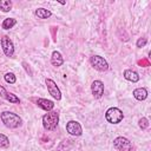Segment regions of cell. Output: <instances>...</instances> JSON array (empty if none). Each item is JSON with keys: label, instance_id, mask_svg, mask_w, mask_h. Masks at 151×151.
<instances>
[{"label": "cell", "instance_id": "obj_24", "mask_svg": "<svg viewBox=\"0 0 151 151\" xmlns=\"http://www.w3.org/2000/svg\"><path fill=\"white\" fill-rule=\"evenodd\" d=\"M6 92H7V91H6V90H5V88H4V87L0 85V97L5 98V96H6Z\"/></svg>", "mask_w": 151, "mask_h": 151}, {"label": "cell", "instance_id": "obj_20", "mask_svg": "<svg viewBox=\"0 0 151 151\" xmlns=\"http://www.w3.org/2000/svg\"><path fill=\"white\" fill-rule=\"evenodd\" d=\"M138 125H139V127H140L142 130L147 129V127H149V120H147V118H145V117L140 118L139 122H138Z\"/></svg>", "mask_w": 151, "mask_h": 151}, {"label": "cell", "instance_id": "obj_5", "mask_svg": "<svg viewBox=\"0 0 151 151\" xmlns=\"http://www.w3.org/2000/svg\"><path fill=\"white\" fill-rule=\"evenodd\" d=\"M113 146L119 151H132L133 150L132 143L125 137H117L113 140Z\"/></svg>", "mask_w": 151, "mask_h": 151}, {"label": "cell", "instance_id": "obj_2", "mask_svg": "<svg viewBox=\"0 0 151 151\" xmlns=\"http://www.w3.org/2000/svg\"><path fill=\"white\" fill-rule=\"evenodd\" d=\"M58 123H59V113L57 111H50L42 117V126L47 131L55 130Z\"/></svg>", "mask_w": 151, "mask_h": 151}, {"label": "cell", "instance_id": "obj_7", "mask_svg": "<svg viewBox=\"0 0 151 151\" xmlns=\"http://www.w3.org/2000/svg\"><path fill=\"white\" fill-rule=\"evenodd\" d=\"M45 83H46V86H47V91H48V93H50L54 99L60 100V99H61V92H60L59 87L57 86V84H55L52 79H50V78H47V79L45 80Z\"/></svg>", "mask_w": 151, "mask_h": 151}, {"label": "cell", "instance_id": "obj_15", "mask_svg": "<svg viewBox=\"0 0 151 151\" xmlns=\"http://www.w3.org/2000/svg\"><path fill=\"white\" fill-rule=\"evenodd\" d=\"M15 24H17V20H15L14 18H6V19L2 21L1 27H2L4 29H9V28H12Z\"/></svg>", "mask_w": 151, "mask_h": 151}, {"label": "cell", "instance_id": "obj_18", "mask_svg": "<svg viewBox=\"0 0 151 151\" xmlns=\"http://www.w3.org/2000/svg\"><path fill=\"white\" fill-rule=\"evenodd\" d=\"M8 146H9V139L5 134L0 133V149H6Z\"/></svg>", "mask_w": 151, "mask_h": 151}, {"label": "cell", "instance_id": "obj_22", "mask_svg": "<svg viewBox=\"0 0 151 151\" xmlns=\"http://www.w3.org/2000/svg\"><path fill=\"white\" fill-rule=\"evenodd\" d=\"M138 64H139V65H142V66H144V67H146V66H149V65H150V63H149V60H146V59H143V60H139V61H138Z\"/></svg>", "mask_w": 151, "mask_h": 151}, {"label": "cell", "instance_id": "obj_11", "mask_svg": "<svg viewBox=\"0 0 151 151\" xmlns=\"http://www.w3.org/2000/svg\"><path fill=\"white\" fill-rule=\"evenodd\" d=\"M51 63H52V65L55 66V67L61 66V65L64 64V58H63L61 53L58 52V51H53L52 54H51Z\"/></svg>", "mask_w": 151, "mask_h": 151}, {"label": "cell", "instance_id": "obj_1", "mask_svg": "<svg viewBox=\"0 0 151 151\" xmlns=\"http://www.w3.org/2000/svg\"><path fill=\"white\" fill-rule=\"evenodd\" d=\"M0 119L4 123V125L8 129H17L21 126L22 119L17 113H13L11 111H4L0 113Z\"/></svg>", "mask_w": 151, "mask_h": 151}, {"label": "cell", "instance_id": "obj_3", "mask_svg": "<svg viewBox=\"0 0 151 151\" xmlns=\"http://www.w3.org/2000/svg\"><path fill=\"white\" fill-rule=\"evenodd\" d=\"M123 118H124V113L118 107H110L105 112V119L110 124H118L123 120Z\"/></svg>", "mask_w": 151, "mask_h": 151}, {"label": "cell", "instance_id": "obj_21", "mask_svg": "<svg viewBox=\"0 0 151 151\" xmlns=\"http://www.w3.org/2000/svg\"><path fill=\"white\" fill-rule=\"evenodd\" d=\"M146 42H147V40H146V38H139L138 40H137V42H136V45H137V47H144L145 45H146Z\"/></svg>", "mask_w": 151, "mask_h": 151}, {"label": "cell", "instance_id": "obj_17", "mask_svg": "<svg viewBox=\"0 0 151 151\" xmlns=\"http://www.w3.org/2000/svg\"><path fill=\"white\" fill-rule=\"evenodd\" d=\"M4 99H6L7 101H9V103H12V104H18V103H20V99H19L15 94H13V93H11V92H6V96H5Z\"/></svg>", "mask_w": 151, "mask_h": 151}, {"label": "cell", "instance_id": "obj_14", "mask_svg": "<svg viewBox=\"0 0 151 151\" xmlns=\"http://www.w3.org/2000/svg\"><path fill=\"white\" fill-rule=\"evenodd\" d=\"M34 13H35V15H37L39 19H47V18H50V17L52 15V12H51L50 9H46V8H42V7L37 8Z\"/></svg>", "mask_w": 151, "mask_h": 151}, {"label": "cell", "instance_id": "obj_9", "mask_svg": "<svg viewBox=\"0 0 151 151\" xmlns=\"http://www.w3.org/2000/svg\"><path fill=\"white\" fill-rule=\"evenodd\" d=\"M91 92L96 99H99L104 94V83L101 80H94L91 84Z\"/></svg>", "mask_w": 151, "mask_h": 151}, {"label": "cell", "instance_id": "obj_8", "mask_svg": "<svg viewBox=\"0 0 151 151\" xmlns=\"http://www.w3.org/2000/svg\"><path fill=\"white\" fill-rule=\"evenodd\" d=\"M66 131L71 134V136H81L83 133V127L81 125L76 122V120H70L66 123Z\"/></svg>", "mask_w": 151, "mask_h": 151}, {"label": "cell", "instance_id": "obj_4", "mask_svg": "<svg viewBox=\"0 0 151 151\" xmlns=\"http://www.w3.org/2000/svg\"><path fill=\"white\" fill-rule=\"evenodd\" d=\"M90 64L92 65V67L99 72H105L109 70V64L107 61L100 57V55H92L90 57Z\"/></svg>", "mask_w": 151, "mask_h": 151}, {"label": "cell", "instance_id": "obj_23", "mask_svg": "<svg viewBox=\"0 0 151 151\" xmlns=\"http://www.w3.org/2000/svg\"><path fill=\"white\" fill-rule=\"evenodd\" d=\"M22 65H24V67H25V70H26V72L27 73H29V76H32V71H31V68H29V66L27 65V63H22Z\"/></svg>", "mask_w": 151, "mask_h": 151}, {"label": "cell", "instance_id": "obj_16", "mask_svg": "<svg viewBox=\"0 0 151 151\" xmlns=\"http://www.w3.org/2000/svg\"><path fill=\"white\" fill-rule=\"evenodd\" d=\"M12 8V1L11 0H0V9L2 12H9Z\"/></svg>", "mask_w": 151, "mask_h": 151}, {"label": "cell", "instance_id": "obj_13", "mask_svg": "<svg viewBox=\"0 0 151 151\" xmlns=\"http://www.w3.org/2000/svg\"><path fill=\"white\" fill-rule=\"evenodd\" d=\"M132 94H133V97H134L137 100H139V101L145 100V99L147 98V91H146V88H144V87H138V88L133 90Z\"/></svg>", "mask_w": 151, "mask_h": 151}, {"label": "cell", "instance_id": "obj_6", "mask_svg": "<svg viewBox=\"0 0 151 151\" xmlns=\"http://www.w3.org/2000/svg\"><path fill=\"white\" fill-rule=\"evenodd\" d=\"M1 47H2V51L6 57H12L14 54V44L9 39V37L4 35L1 38Z\"/></svg>", "mask_w": 151, "mask_h": 151}, {"label": "cell", "instance_id": "obj_19", "mask_svg": "<svg viewBox=\"0 0 151 151\" xmlns=\"http://www.w3.org/2000/svg\"><path fill=\"white\" fill-rule=\"evenodd\" d=\"M4 78H5V81L8 83V84H14V83L17 81V77H15L14 73H12V72H7V73L4 76Z\"/></svg>", "mask_w": 151, "mask_h": 151}, {"label": "cell", "instance_id": "obj_10", "mask_svg": "<svg viewBox=\"0 0 151 151\" xmlns=\"http://www.w3.org/2000/svg\"><path fill=\"white\" fill-rule=\"evenodd\" d=\"M37 105L40 107V109H42V110H45V111H47V112H50V111H52L53 109H54V103L52 101V100H48V99H44V98H39V99H37Z\"/></svg>", "mask_w": 151, "mask_h": 151}, {"label": "cell", "instance_id": "obj_12", "mask_svg": "<svg viewBox=\"0 0 151 151\" xmlns=\"http://www.w3.org/2000/svg\"><path fill=\"white\" fill-rule=\"evenodd\" d=\"M123 76H124V78H125L126 80L132 81V83H137V81H139V79H140L139 74H138L136 71H132V70H125V71L123 72Z\"/></svg>", "mask_w": 151, "mask_h": 151}]
</instances>
